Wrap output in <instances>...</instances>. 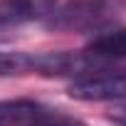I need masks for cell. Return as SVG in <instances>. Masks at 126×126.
I'll return each instance as SVG.
<instances>
[{"mask_svg":"<svg viewBox=\"0 0 126 126\" xmlns=\"http://www.w3.org/2000/svg\"><path fill=\"white\" fill-rule=\"evenodd\" d=\"M32 72H35V54H30V52H3L0 49V77L32 74Z\"/></svg>","mask_w":126,"mask_h":126,"instance_id":"8992f818","label":"cell"},{"mask_svg":"<svg viewBox=\"0 0 126 126\" xmlns=\"http://www.w3.org/2000/svg\"><path fill=\"white\" fill-rule=\"evenodd\" d=\"M77 101H126V72H99L69 84Z\"/></svg>","mask_w":126,"mask_h":126,"instance_id":"7a4b0ae2","label":"cell"},{"mask_svg":"<svg viewBox=\"0 0 126 126\" xmlns=\"http://www.w3.org/2000/svg\"><path fill=\"white\" fill-rule=\"evenodd\" d=\"M45 106L30 99H8L0 101V126H35Z\"/></svg>","mask_w":126,"mask_h":126,"instance_id":"277c9868","label":"cell"},{"mask_svg":"<svg viewBox=\"0 0 126 126\" xmlns=\"http://www.w3.org/2000/svg\"><path fill=\"white\" fill-rule=\"evenodd\" d=\"M119 13V0H67L47 17V25L59 32H92L104 27Z\"/></svg>","mask_w":126,"mask_h":126,"instance_id":"6da1fadb","label":"cell"},{"mask_svg":"<svg viewBox=\"0 0 126 126\" xmlns=\"http://www.w3.org/2000/svg\"><path fill=\"white\" fill-rule=\"evenodd\" d=\"M111 119H114V121H119L121 126H126V104H124V106H119V109L111 114Z\"/></svg>","mask_w":126,"mask_h":126,"instance_id":"52a82bcc","label":"cell"},{"mask_svg":"<svg viewBox=\"0 0 126 126\" xmlns=\"http://www.w3.org/2000/svg\"><path fill=\"white\" fill-rule=\"evenodd\" d=\"M87 52L99 57V59H126V27H116L111 32L96 35L89 45Z\"/></svg>","mask_w":126,"mask_h":126,"instance_id":"5b68a950","label":"cell"},{"mask_svg":"<svg viewBox=\"0 0 126 126\" xmlns=\"http://www.w3.org/2000/svg\"><path fill=\"white\" fill-rule=\"evenodd\" d=\"M57 8V0H0V30L22 22L47 20Z\"/></svg>","mask_w":126,"mask_h":126,"instance_id":"3957f363","label":"cell"}]
</instances>
